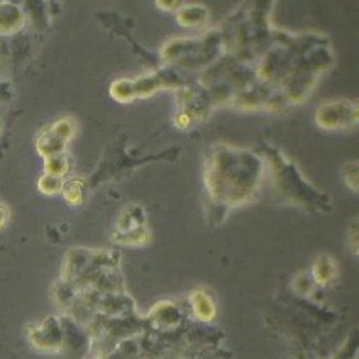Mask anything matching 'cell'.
<instances>
[{
    "label": "cell",
    "instance_id": "obj_7",
    "mask_svg": "<svg viewBox=\"0 0 359 359\" xmlns=\"http://www.w3.org/2000/svg\"><path fill=\"white\" fill-rule=\"evenodd\" d=\"M112 95L116 97L117 100H122V102H128L133 99L134 95H136V92H134V83H130V81H117L116 85L112 87Z\"/></svg>",
    "mask_w": 359,
    "mask_h": 359
},
{
    "label": "cell",
    "instance_id": "obj_8",
    "mask_svg": "<svg viewBox=\"0 0 359 359\" xmlns=\"http://www.w3.org/2000/svg\"><path fill=\"white\" fill-rule=\"evenodd\" d=\"M38 185H39V190L48 195L58 194V191L63 190V182H61V178L51 177V175H44V177L39 180Z\"/></svg>",
    "mask_w": 359,
    "mask_h": 359
},
{
    "label": "cell",
    "instance_id": "obj_11",
    "mask_svg": "<svg viewBox=\"0 0 359 359\" xmlns=\"http://www.w3.org/2000/svg\"><path fill=\"white\" fill-rule=\"evenodd\" d=\"M7 220V210L4 207H0V226H4V222Z\"/></svg>",
    "mask_w": 359,
    "mask_h": 359
},
{
    "label": "cell",
    "instance_id": "obj_3",
    "mask_svg": "<svg viewBox=\"0 0 359 359\" xmlns=\"http://www.w3.org/2000/svg\"><path fill=\"white\" fill-rule=\"evenodd\" d=\"M194 302V312L197 313L202 320H210L215 316V305L207 293L197 292L191 295Z\"/></svg>",
    "mask_w": 359,
    "mask_h": 359
},
{
    "label": "cell",
    "instance_id": "obj_9",
    "mask_svg": "<svg viewBox=\"0 0 359 359\" xmlns=\"http://www.w3.org/2000/svg\"><path fill=\"white\" fill-rule=\"evenodd\" d=\"M207 20V14L205 11L200 9L197 11V14H191V9H185L180 14V22L185 24L187 27H191V26H200V24H203Z\"/></svg>",
    "mask_w": 359,
    "mask_h": 359
},
{
    "label": "cell",
    "instance_id": "obj_6",
    "mask_svg": "<svg viewBox=\"0 0 359 359\" xmlns=\"http://www.w3.org/2000/svg\"><path fill=\"white\" fill-rule=\"evenodd\" d=\"M313 273H316V280L319 281V283H325V281H329L330 278H332V273H334L332 259L322 258L319 263L316 264Z\"/></svg>",
    "mask_w": 359,
    "mask_h": 359
},
{
    "label": "cell",
    "instance_id": "obj_1",
    "mask_svg": "<svg viewBox=\"0 0 359 359\" xmlns=\"http://www.w3.org/2000/svg\"><path fill=\"white\" fill-rule=\"evenodd\" d=\"M316 119L325 129L346 128L348 124H354L358 119L356 105L349 104L346 100L324 104L320 105L319 112L316 114Z\"/></svg>",
    "mask_w": 359,
    "mask_h": 359
},
{
    "label": "cell",
    "instance_id": "obj_5",
    "mask_svg": "<svg viewBox=\"0 0 359 359\" xmlns=\"http://www.w3.org/2000/svg\"><path fill=\"white\" fill-rule=\"evenodd\" d=\"M73 130H75V126H73V122L70 119H63V121L56 122V124L51 128L50 133L55 137H58L60 141L67 142L73 136Z\"/></svg>",
    "mask_w": 359,
    "mask_h": 359
},
{
    "label": "cell",
    "instance_id": "obj_2",
    "mask_svg": "<svg viewBox=\"0 0 359 359\" xmlns=\"http://www.w3.org/2000/svg\"><path fill=\"white\" fill-rule=\"evenodd\" d=\"M24 14L14 4H0V34H12L22 27Z\"/></svg>",
    "mask_w": 359,
    "mask_h": 359
},
{
    "label": "cell",
    "instance_id": "obj_10",
    "mask_svg": "<svg viewBox=\"0 0 359 359\" xmlns=\"http://www.w3.org/2000/svg\"><path fill=\"white\" fill-rule=\"evenodd\" d=\"M63 194H65V198H67L70 203H80L81 198H83V195H81V187L79 182H72L68 183V185H65Z\"/></svg>",
    "mask_w": 359,
    "mask_h": 359
},
{
    "label": "cell",
    "instance_id": "obj_4",
    "mask_svg": "<svg viewBox=\"0 0 359 359\" xmlns=\"http://www.w3.org/2000/svg\"><path fill=\"white\" fill-rule=\"evenodd\" d=\"M46 175H51V177L61 178L68 171V161L63 154H58V156H51L46 160Z\"/></svg>",
    "mask_w": 359,
    "mask_h": 359
}]
</instances>
